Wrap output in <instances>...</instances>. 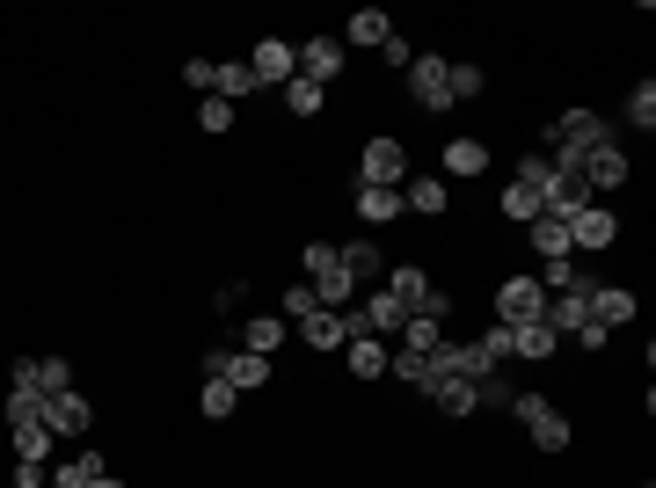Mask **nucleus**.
I'll use <instances>...</instances> for the list:
<instances>
[{"mask_svg": "<svg viewBox=\"0 0 656 488\" xmlns=\"http://www.w3.org/2000/svg\"><path fill=\"white\" fill-rule=\"evenodd\" d=\"M285 314H293V321L321 314V299H314V284H293V292H285Z\"/></svg>", "mask_w": 656, "mask_h": 488, "instance_id": "79ce46f5", "label": "nucleus"}, {"mask_svg": "<svg viewBox=\"0 0 656 488\" xmlns=\"http://www.w3.org/2000/svg\"><path fill=\"white\" fill-rule=\"evenodd\" d=\"M576 284H591L584 270H576V256H554V262H540V292H576Z\"/></svg>", "mask_w": 656, "mask_h": 488, "instance_id": "bb28decb", "label": "nucleus"}, {"mask_svg": "<svg viewBox=\"0 0 656 488\" xmlns=\"http://www.w3.org/2000/svg\"><path fill=\"white\" fill-rule=\"evenodd\" d=\"M438 343H445V321H423V314H409V329H401V343H394V350H409V357H431Z\"/></svg>", "mask_w": 656, "mask_h": 488, "instance_id": "a878e982", "label": "nucleus"}, {"mask_svg": "<svg viewBox=\"0 0 656 488\" xmlns=\"http://www.w3.org/2000/svg\"><path fill=\"white\" fill-rule=\"evenodd\" d=\"M321 103H328V87H314V81H285V110H293V117H321Z\"/></svg>", "mask_w": 656, "mask_h": 488, "instance_id": "7c9ffc66", "label": "nucleus"}, {"mask_svg": "<svg viewBox=\"0 0 656 488\" xmlns=\"http://www.w3.org/2000/svg\"><path fill=\"white\" fill-rule=\"evenodd\" d=\"M547 139H554V146H576V154H591V146H605L613 132H605V117H598V110H562ZM540 154H547V146H540Z\"/></svg>", "mask_w": 656, "mask_h": 488, "instance_id": "6e6552de", "label": "nucleus"}, {"mask_svg": "<svg viewBox=\"0 0 656 488\" xmlns=\"http://www.w3.org/2000/svg\"><path fill=\"white\" fill-rule=\"evenodd\" d=\"M584 321H591V284H576V292H554V299H547V329L562 335V343H570Z\"/></svg>", "mask_w": 656, "mask_h": 488, "instance_id": "ddd939ff", "label": "nucleus"}, {"mask_svg": "<svg viewBox=\"0 0 656 488\" xmlns=\"http://www.w3.org/2000/svg\"><path fill=\"white\" fill-rule=\"evenodd\" d=\"M350 205H358V219L365 227H387V219H401V190H380V183H358V197H350Z\"/></svg>", "mask_w": 656, "mask_h": 488, "instance_id": "dca6fc26", "label": "nucleus"}, {"mask_svg": "<svg viewBox=\"0 0 656 488\" xmlns=\"http://www.w3.org/2000/svg\"><path fill=\"white\" fill-rule=\"evenodd\" d=\"M248 73H256V81H277V87H285V81L299 73V44H293V37H263L256 52H248Z\"/></svg>", "mask_w": 656, "mask_h": 488, "instance_id": "1a4fd4ad", "label": "nucleus"}, {"mask_svg": "<svg viewBox=\"0 0 656 488\" xmlns=\"http://www.w3.org/2000/svg\"><path fill=\"white\" fill-rule=\"evenodd\" d=\"M416 314H423V321H445V314H452V292H438V284H431V292H423V307H416Z\"/></svg>", "mask_w": 656, "mask_h": 488, "instance_id": "37998d69", "label": "nucleus"}, {"mask_svg": "<svg viewBox=\"0 0 656 488\" xmlns=\"http://www.w3.org/2000/svg\"><path fill=\"white\" fill-rule=\"evenodd\" d=\"M547 175H554V160L547 154H540V146H533V154H519V175H511V183H525V190H547Z\"/></svg>", "mask_w": 656, "mask_h": 488, "instance_id": "e433bc0d", "label": "nucleus"}, {"mask_svg": "<svg viewBox=\"0 0 656 488\" xmlns=\"http://www.w3.org/2000/svg\"><path fill=\"white\" fill-rule=\"evenodd\" d=\"M183 87H205L212 95V59H183Z\"/></svg>", "mask_w": 656, "mask_h": 488, "instance_id": "c03bdc74", "label": "nucleus"}, {"mask_svg": "<svg viewBox=\"0 0 656 488\" xmlns=\"http://www.w3.org/2000/svg\"><path fill=\"white\" fill-rule=\"evenodd\" d=\"M496 321H503V329L547 321V292H540V278H503L496 284Z\"/></svg>", "mask_w": 656, "mask_h": 488, "instance_id": "7ed1b4c3", "label": "nucleus"}, {"mask_svg": "<svg viewBox=\"0 0 656 488\" xmlns=\"http://www.w3.org/2000/svg\"><path fill=\"white\" fill-rule=\"evenodd\" d=\"M8 488H52V474H44V467H22V459H16V474H8Z\"/></svg>", "mask_w": 656, "mask_h": 488, "instance_id": "a18cd8bd", "label": "nucleus"}, {"mask_svg": "<svg viewBox=\"0 0 656 488\" xmlns=\"http://www.w3.org/2000/svg\"><path fill=\"white\" fill-rule=\"evenodd\" d=\"M503 219H519V227H533V219H540V197L525 190V183H511V190H503Z\"/></svg>", "mask_w": 656, "mask_h": 488, "instance_id": "4c0bfd02", "label": "nucleus"}, {"mask_svg": "<svg viewBox=\"0 0 656 488\" xmlns=\"http://www.w3.org/2000/svg\"><path fill=\"white\" fill-rule=\"evenodd\" d=\"M88 423H95V402H88V394H52V402H44V430L52 437H88Z\"/></svg>", "mask_w": 656, "mask_h": 488, "instance_id": "9d476101", "label": "nucleus"}, {"mask_svg": "<svg viewBox=\"0 0 656 488\" xmlns=\"http://www.w3.org/2000/svg\"><path fill=\"white\" fill-rule=\"evenodd\" d=\"M627 117H635L642 132H656V81H635V95H627Z\"/></svg>", "mask_w": 656, "mask_h": 488, "instance_id": "58836bf2", "label": "nucleus"}, {"mask_svg": "<svg viewBox=\"0 0 656 488\" xmlns=\"http://www.w3.org/2000/svg\"><path fill=\"white\" fill-rule=\"evenodd\" d=\"M533 248H540V262L570 256V227H562V219H547V211H540V219H533Z\"/></svg>", "mask_w": 656, "mask_h": 488, "instance_id": "c756f323", "label": "nucleus"}, {"mask_svg": "<svg viewBox=\"0 0 656 488\" xmlns=\"http://www.w3.org/2000/svg\"><path fill=\"white\" fill-rule=\"evenodd\" d=\"M285 329H293V321H277V314H248V321H242V350L270 357V350L285 343Z\"/></svg>", "mask_w": 656, "mask_h": 488, "instance_id": "5701e85b", "label": "nucleus"}, {"mask_svg": "<svg viewBox=\"0 0 656 488\" xmlns=\"http://www.w3.org/2000/svg\"><path fill=\"white\" fill-rule=\"evenodd\" d=\"M621 183H627V154H621L613 139L591 146V154H584V190H591V197H605V190H621Z\"/></svg>", "mask_w": 656, "mask_h": 488, "instance_id": "9b49d317", "label": "nucleus"}, {"mask_svg": "<svg viewBox=\"0 0 656 488\" xmlns=\"http://www.w3.org/2000/svg\"><path fill=\"white\" fill-rule=\"evenodd\" d=\"M328 262H336V241H307L299 248V270H307V278H321Z\"/></svg>", "mask_w": 656, "mask_h": 488, "instance_id": "a19ab883", "label": "nucleus"}, {"mask_svg": "<svg viewBox=\"0 0 656 488\" xmlns=\"http://www.w3.org/2000/svg\"><path fill=\"white\" fill-rule=\"evenodd\" d=\"M95 474H110V459L95 453V445H81L73 459H59V474H52V488H88Z\"/></svg>", "mask_w": 656, "mask_h": 488, "instance_id": "aec40b11", "label": "nucleus"}, {"mask_svg": "<svg viewBox=\"0 0 656 488\" xmlns=\"http://www.w3.org/2000/svg\"><path fill=\"white\" fill-rule=\"evenodd\" d=\"M242 299H248V284H219V292H212V307H219V314H242Z\"/></svg>", "mask_w": 656, "mask_h": 488, "instance_id": "49530a36", "label": "nucleus"}, {"mask_svg": "<svg viewBox=\"0 0 656 488\" xmlns=\"http://www.w3.org/2000/svg\"><path fill=\"white\" fill-rule=\"evenodd\" d=\"M380 284H387V292H394L401 307L416 314V307H423V292H431V270H423V262H394V270H387Z\"/></svg>", "mask_w": 656, "mask_h": 488, "instance_id": "a211bd4d", "label": "nucleus"}, {"mask_svg": "<svg viewBox=\"0 0 656 488\" xmlns=\"http://www.w3.org/2000/svg\"><path fill=\"white\" fill-rule=\"evenodd\" d=\"M256 73H248V59H212V95L219 103H242V95H256Z\"/></svg>", "mask_w": 656, "mask_h": 488, "instance_id": "2eb2a0df", "label": "nucleus"}, {"mask_svg": "<svg viewBox=\"0 0 656 488\" xmlns=\"http://www.w3.org/2000/svg\"><path fill=\"white\" fill-rule=\"evenodd\" d=\"M22 423H44V394H22V386H8V430H22Z\"/></svg>", "mask_w": 656, "mask_h": 488, "instance_id": "72a5a7b5", "label": "nucleus"}, {"mask_svg": "<svg viewBox=\"0 0 656 488\" xmlns=\"http://www.w3.org/2000/svg\"><path fill=\"white\" fill-rule=\"evenodd\" d=\"M431 402L445 408V416H474V408H482V402H474V380H438Z\"/></svg>", "mask_w": 656, "mask_h": 488, "instance_id": "cd10ccee", "label": "nucleus"}, {"mask_svg": "<svg viewBox=\"0 0 656 488\" xmlns=\"http://www.w3.org/2000/svg\"><path fill=\"white\" fill-rule=\"evenodd\" d=\"M554 350H562V335H554L547 321H525V329H511V357H525V365H547Z\"/></svg>", "mask_w": 656, "mask_h": 488, "instance_id": "f3484780", "label": "nucleus"}, {"mask_svg": "<svg viewBox=\"0 0 656 488\" xmlns=\"http://www.w3.org/2000/svg\"><path fill=\"white\" fill-rule=\"evenodd\" d=\"M401 205H409V211H423V219H438V211L452 205L445 175H409V190H401Z\"/></svg>", "mask_w": 656, "mask_h": 488, "instance_id": "6ab92c4d", "label": "nucleus"}, {"mask_svg": "<svg viewBox=\"0 0 656 488\" xmlns=\"http://www.w3.org/2000/svg\"><path fill=\"white\" fill-rule=\"evenodd\" d=\"M621 241V211L613 205H584L570 219V256H598V248H613Z\"/></svg>", "mask_w": 656, "mask_h": 488, "instance_id": "20e7f679", "label": "nucleus"}, {"mask_svg": "<svg viewBox=\"0 0 656 488\" xmlns=\"http://www.w3.org/2000/svg\"><path fill=\"white\" fill-rule=\"evenodd\" d=\"M482 168H489V146L482 139H445V175H467V183H474Z\"/></svg>", "mask_w": 656, "mask_h": 488, "instance_id": "b1692460", "label": "nucleus"}, {"mask_svg": "<svg viewBox=\"0 0 656 488\" xmlns=\"http://www.w3.org/2000/svg\"><path fill=\"white\" fill-rule=\"evenodd\" d=\"M234 402H242V394H234L226 380H205V394H197V408H205L212 423H226V416H234Z\"/></svg>", "mask_w": 656, "mask_h": 488, "instance_id": "c9c22d12", "label": "nucleus"}, {"mask_svg": "<svg viewBox=\"0 0 656 488\" xmlns=\"http://www.w3.org/2000/svg\"><path fill=\"white\" fill-rule=\"evenodd\" d=\"M401 175H409V146L401 139H372L358 160V183H380V190H401Z\"/></svg>", "mask_w": 656, "mask_h": 488, "instance_id": "0eeeda50", "label": "nucleus"}, {"mask_svg": "<svg viewBox=\"0 0 656 488\" xmlns=\"http://www.w3.org/2000/svg\"><path fill=\"white\" fill-rule=\"evenodd\" d=\"M88 488H124V481H117V474H95V481H88Z\"/></svg>", "mask_w": 656, "mask_h": 488, "instance_id": "8fccbe9b", "label": "nucleus"}, {"mask_svg": "<svg viewBox=\"0 0 656 488\" xmlns=\"http://www.w3.org/2000/svg\"><path fill=\"white\" fill-rule=\"evenodd\" d=\"M511 416L525 423V437H533L540 453H570V437H576V423L562 416V408H554L547 394H511Z\"/></svg>", "mask_w": 656, "mask_h": 488, "instance_id": "f257e3e1", "label": "nucleus"}, {"mask_svg": "<svg viewBox=\"0 0 656 488\" xmlns=\"http://www.w3.org/2000/svg\"><path fill=\"white\" fill-rule=\"evenodd\" d=\"M8 437H16V459H22V467H44V459H52V445H59L44 423H22V430H8Z\"/></svg>", "mask_w": 656, "mask_h": 488, "instance_id": "393cba45", "label": "nucleus"}, {"mask_svg": "<svg viewBox=\"0 0 656 488\" xmlns=\"http://www.w3.org/2000/svg\"><path fill=\"white\" fill-rule=\"evenodd\" d=\"M299 343H307V350H344L350 343L344 314H328V307H321V314H307V321H299Z\"/></svg>", "mask_w": 656, "mask_h": 488, "instance_id": "412c9836", "label": "nucleus"}, {"mask_svg": "<svg viewBox=\"0 0 656 488\" xmlns=\"http://www.w3.org/2000/svg\"><path fill=\"white\" fill-rule=\"evenodd\" d=\"M570 343H584V350H605V343H613V335H605V329H598V321H584V329H576V335H570Z\"/></svg>", "mask_w": 656, "mask_h": 488, "instance_id": "09e8293b", "label": "nucleus"}, {"mask_svg": "<svg viewBox=\"0 0 656 488\" xmlns=\"http://www.w3.org/2000/svg\"><path fill=\"white\" fill-rule=\"evenodd\" d=\"M387 37H394V15H387V8H358L350 30H344V52H350V44H358V52H380Z\"/></svg>", "mask_w": 656, "mask_h": 488, "instance_id": "4468645a", "label": "nucleus"}, {"mask_svg": "<svg viewBox=\"0 0 656 488\" xmlns=\"http://www.w3.org/2000/svg\"><path fill=\"white\" fill-rule=\"evenodd\" d=\"M445 81H452V103H474V95H482V87H489V73L474 66V59H460V66H452Z\"/></svg>", "mask_w": 656, "mask_h": 488, "instance_id": "2f4dec72", "label": "nucleus"}, {"mask_svg": "<svg viewBox=\"0 0 656 488\" xmlns=\"http://www.w3.org/2000/svg\"><path fill=\"white\" fill-rule=\"evenodd\" d=\"M474 350H482V357H489V365H511V329H503V321H489V329L482 335H474Z\"/></svg>", "mask_w": 656, "mask_h": 488, "instance_id": "f704fd0d", "label": "nucleus"}, {"mask_svg": "<svg viewBox=\"0 0 656 488\" xmlns=\"http://www.w3.org/2000/svg\"><path fill=\"white\" fill-rule=\"evenodd\" d=\"M8 386L52 402V394H66V386H73V365H66V357H16V365H8Z\"/></svg>", "mask_w": 656, "mask_h": 488, "instance_id": "39448f33", "label": "nucleus"}, {"mask_svg": "<svg viewBox=\"0 0 656 488\" xmlns=\"http://www.w3.org/2000/svg\"><path fill=\"white\" fill-rule=\"evenodd\" d=\"M635 314H642V307H635V292H627V284H591V321H598L605 335L627 329Z\"/></svg>", "mask_w": 656, "mask_h": 488, "instance_id": "f8f14e48", "label": "nucleus"}, {"mask_svg": "<svg viewBox=\"0 0 656 488\" xmlns=\"http://www.w3.org/2000/svg\"><path fill=\"white\" fill-rule=\"evenodd\" d=\"M387 357H394V350H387L380 335H350V372H358V380H387Z\"/></svg>", "mask_w": 656, "mask_h": 488, "instance_id": "4be33fe9", "label": "nucleus"}, {"mask_svg": "<svg viewBox=\"0 0 656 488\" xmlns=\"http://www.w3.org/2000/svg\"><path fill=\"white\" fill-rule=\"evenodd\" d=\"M380 59H387V66H409V59H416V52H409V37L394 30V37H387V44H380Z\"/></svg>", "mask_w": 656, "mask_h": 488, "instance_id": "de8ad7c7", "label": "nucleus"}, {"mask_svg": "<svg viewBox=\"0 0 656 488\" xmlns=\"http://www.w3.org/2000/svg\"><path fill=\"white\" fill-rule=\"evenodd\" d=\"M445 73H452V59H438V52H416L409 59V103L423 110V117H445V110H452V81H445Z\"/></svg>", "mask_w": 656, "mask_h": 488, "instance_id": "f03ea898", "label": "nucleus"}, {"mask_svg": "<svg viewBox=\"0 0 656 488\" xmlns=\"http://www.w3.org/2000/svg\"><path fill=\"white\" fill-rule=\"evenodd\" d=\"M344 66H350L344 37H307V44H299V81L328 87V81H344Z\"/></svg>", "mask_w": 656, "mask_h": 488, "instance_id": "423d86ee", "label": "nucleus"}, {"mask_svg": "<svg viewBox=\"0 0 656 488\" xmlns=\"http://www.w3.org/2000/svg\"><path fill=\"white\" fill-rule=\"evenodd\" d=\"M197 124H205L212 139H219V132H234V103H219V95H205V110H197Z\"/></svg>", "mask_w": 656, "mask_h": 488, "instance_id": "ea45409f", "label": "nucleus"}, {"mask_svg": "<svg viewBox=\"0 0 656 488\" xmlns=\"http://www.w3.org/2000/svg\"><path fill=\"white\" fill-rule=\"evenodd\" d=\"M336 256H344L350 278H387V256H380L372 241H350V248H336Z\"/></svg>", "mask_w": 656, "mask_h": 488, "instance_id": "c85d7f7f", "label": "nucleus"}, {"mask_svg": "<svg viewBox=\"0 0 656 488\" xmlns=\"http://www.w3.org/2000/svg\"><path fill=\"white\" fill-rule=\"evenodd\" d=\"M387 372H394L401 386H416V394H431V365H423V357H409V350H394V357H387Z\"/></svg>", "mask_w": 656, "mask_h": 488, "instance_id": "473e14b6", "label": "nucleus"}]
</instances>
